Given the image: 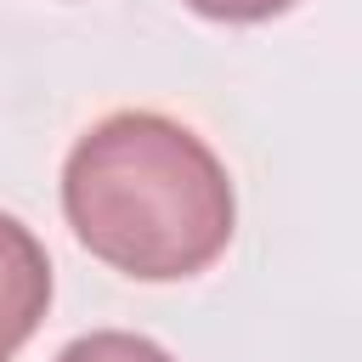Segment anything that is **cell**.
I'll use <instances>...</instances> for the list:
<instances>
[{
    "instance_id": "obj_1",
    "label": "cell",
    "mask_w": 362,
    "mask_h": 362,
    "mask_svg": "<svg viewBox=\"0 0 362 362\" xmlns=\"http://www.w3.org/2000/svg\"><path fill=\"white\" fill-rule=\"evenodd\" d=\"M62 215L102 266L175 283L226 255L238 198L198 130L170 113L124 107L74 141L62 164Z\"/></svg>"
},
{
    "instance_id": "obj_2",
    "label": "cell",
    "mask_w": 362,
    "mask_h": 362,
    "mask_svg": "<svg viewBox=\"0 0 362 362\" xmlns=\"http://www.w3.org/2000/svg\"><path fill=\"white\" fill-rule=\"evenodd\" d=\"M51 305V260L45 243L0 209V362L17 356V345L40 328Z\"/></svg>"
},
{
    "instance_id": "obj_3",
    "label": "cell",
    "mask_w": 362,
    "mask_h": 362,
    "mask_svg": "<svg viewBox=\"0 0 362 362\" xmlns=\"http://www.w3.org/2000/svg\"><path fill=\"white\" fill-rule=\"evenodd\" d=\"M57 362H175V356H170L164 345H153L147 334L96 328V334H79L74 345H62Z\"/></svg>"
},
{
    "instance_id": "obj_4",
    "label": "cell",
    "mask_w": 362,
    "mask_h": 362,
    "mask_svg": "<svg viewBox=\"0 0 362 362\" xmlns=\"http://www.w3.org/2000/svg\"><path fill=\"white\" fill-rule=\"evenodd\" d=\"M181 6L198 17H215V23H266V17L288 11L294 0H181Z\"/></svg>"
}]
</instances>
